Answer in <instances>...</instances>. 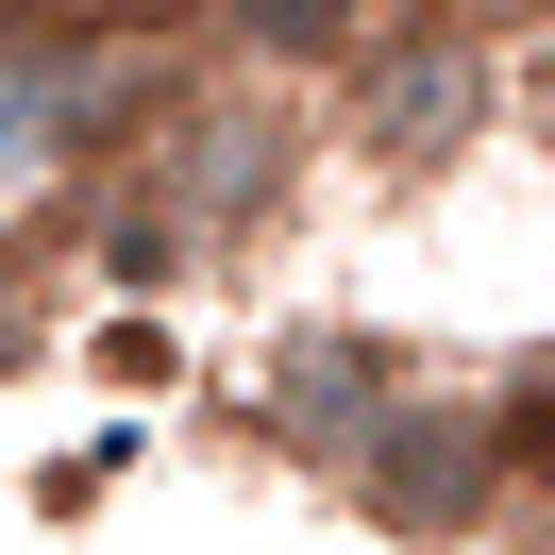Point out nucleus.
Returning <instances> with one entry per match:
<instances>
[{
  "label": "nucleus",
  "mask_w": 555,
  "mask_h": 555,
  "mask_svg": "<svg viewBox=\"0 0 555 555\" xmlns=\"http://www.w3.org/2000/svg\"><path fill=\"white\" fill-rule=\"evenodd\" d=\"M488 472H505V438L454 421V404H387L371 438H353V505L404 521V539H454V521L488 505Z\"/></svg>",
  "instance_id": "1"
},
{
  "label": "nucleus",
  "mask_w": 555,
  "mask_h": 555,
  "mask_svg": "<svg viewBox=\"0 0 555 555\" xmlns=\"http://www.w3.org/2000/svg\"><path fill=\"white\" fill-rule=\"evenodd\" d=\"M219 17H236V35L270 51V68H320V51L353 35V0H219Z\"/></svg>",
  "instance_id": "2"
},
{
  "label": "nucleus",
  "mask_w": 555,
  "mask_h": 555,
  "mask_svg": "<svg viewBox=\"0 0 555 555\" xmlns=\"http://www.w3.org/2000/svg\"><path fill=\"white\" fill-rule=\"evenodd\" d=\"M17 17H51V35H85V17H102V0H17Z\"/></svg>",
  "instance_id": "3"
}]
</instances>
